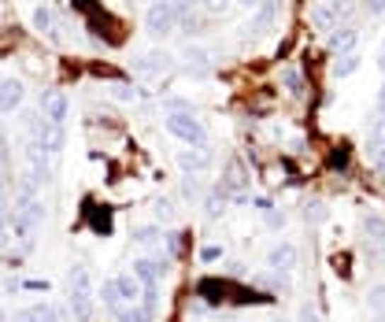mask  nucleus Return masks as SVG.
<instances>
[{
    "instance_id": "obj_34",
    "label": "nucleus",
    "mask_w": 385,
    "mask_h": 322,
    "mask_svg": "<svg viewBox=\"0 0 385 322\" xmlns=\"http://www.w3.org/2000/svg\"><path fill=\"white\" fill-rule=\"evenodd\" d=\"M200 260H204V263L222 260V245H204V248H200Z\"/></svg>"
},
{
    "instance_id": "obj_4",
    "label": "nucleus",
    "mask_w": 385,
    "mask_h": 322,
    "mask_svg": "<svg viewBox=\"0 0 385 322\" xmlns=\"http://www.w3.org/2000/svg\"><path fill=\"white\" fill-rule=\"evenodd\" d=\"M174 67V56L167 52V48H152V52H144L134 59V71L144 74V78H159V74H167Z\"/></svg>"
},
{
    "instance_id": "obj_16",
    "label": "nucleus",
    "mask_w": 385,
    "mask_h": 322,
    "mask_svg": "<svg viewBox=\"0 0 385 322\" xmlns=\"http://www.w3.org/2000/svg\"><path fill=\"white\" fill-rule=\"evenodd\" d=\"M115 289H119V300L122 304H137L141 300V282L134 275H119L115 278Z\"/></svg>"
},
{
    "instance_id": "obj_3",
    "label": "nucleus",
    "mask_w": 385,
    "mask_h": 322,
    "mask_svg": "<svg viewBox=\"0 0 385 322\" xmlns=\"http://www.w3.org/2000/svg\"><path fill=\"white\" fill-rule=\"evenodd\" d=\"M174 23H178V8L171 4V0H152L149 11H144V26H149L152 38H167Z\"/></svg>"
},
{
    "instance_id": "obj_22",
    "label": "nucleus",
    "mask_w": 385,
    "mask_h": 322,
    "mask_svg": "<svg viewBox=\"0 0 385 322\" xmlns=\"http://www.w3.org/2000/svg\"><path fill=\"white\" fill-rule=\"evenodd\" d=\"M108 93L115 96V100H122V104H137L141 100V89L137 86H126V82H111Z\"/></svg>"
},
{
    "instance_id": "obj_26",
    "label": "nucleus",
    "mask_w": 385,
    "mask_h": 322,
    "mask_svg": "<svg viewBox=\"0 0 385 322\" xmlns=\"http://www.w3.org/2000/svg\"><path fill=\"white\" fill-rule=\"evenodd\" d=\"M367 308H371L374 315H385V282L367 289Z\"/></svg>"
},
{
    "instance_id": "obj_30",
    "label": "nucleus",
    "mask_w": 385,
    "mask_h": 322,
    "mask_svg": "<svg viewBox=\"0 0 385 322\" xmlns=\"http://www.w3.org/2000/svg\"><path fill=\"white\" fill-rule=\"evenodd\" d=\"M311 15H315V26H323V30H333V26H337V23H333L337 15H333V8H330V4H318Z\"/></svg>"
},
{
    "instance_id": "obj_20",
    "label": "nucleus",
    "mask_w": 385,
    "mask_h": 322,
    "mask_svg": "<svg viewBox=\"0 0 385 322\" xmlns=\"http://www.w3.org/2000/svg\"><path fill=\"white\" fill-rule=\"evenodd\" d=\"M330 219V207L326 200H308L304 204V222H311V226H318V222H326Z\"/></svg>"
},
{
    "instance_id": "obj_39",
    "label": "nucleus",
    "mask_w": 385,
    "mask_h": 322,
    "mask_svg": "<svg viewBox=\"0 0 385 322\" xmlns=\"http://www.w3.org/2000/svg\"><path fill=\"white\" fill-rule=\"evenodd\" d=\"M234 4H241V8H248V11H255V8L263 4V0H234Z\"/></svg>"
},
{
    "instance_id": "obj_24",
    "label": "nucleus",
    "mask_w": 385,
    "mask_h": 322,
    "mask_svg": "<svg viewBox=\"0 0 385 322\" xmlns=\"http://www.w3.org/2000/svg\"><path fill=\"white\" fill-rule=\"evenodd\" d=\"M282 86H285L289 96H300V93H304V74H300L297 67H285V71H282Z\"/></svg>"
},
{
    "instance_id": "obj_15",
    "label": "nucleus",
    "mask_w": 385,
    "mask_h": 322,
    "mask_svg": "<svg viewBox=\"0 0 385 322\" xmlns=\"http://www.w3.org/2000/svg\"><path fill=\"white\" fill-rule=\"evenodd\" d=\"M38 141L45 144V152H63V144H67V130H63V126H48L45 122V130H41Z\"/></svg>"
},
{
    "instance_id": "obj_2",
    "label": "nucleus",
    "mask_w": 385,
    "mask_h": 322,
    "mask_svg": "<svg viewBox=\"0 0 385 322\" xmlns=\"http://www.w3.org/2000/svg\"><path fill=\"white\" fill-rule=\"evenodd\" d=\"M45 219H48V207L41 200H30V204L11 207L8 212V230L15 237H23V241H34V234L45 226Z\"/></svg>"
},
{
    "instance_id": "obj_8",
    "label": "nucleus",
    "mask_w": 385,
    "mask_h": 322,
    "mask_svg": "<svg viewBox=\"0 0 385 322\" xmlns=\"http://www.w3.org/2000/svg\"><path fill=\"white\" fill-rule=\"evenodd\" d=\"M356 45H360V26H333L330 30V52L333 56H345V52H356Z\"/></svg>"
},
{
    "instance_id": "obj_36",
    "label": "nucleus",
    "mask_w": 385,
    "mask_h": 322,
    "mask_svg": "<svg viewBox=\"0 0 385 322\" xmlns=\"http://www.w3.org/2000/svg\"><path fill=\"white\" fill-rule=\"evenodd\" d=\"M200 4H204L207 11H226V4H230V0H200Z\"/></svg>"
},
{
    "instance_id": "obj_1",
    "label": "nucleus",
    "mask_w": 385,
    "mask_h": 322,
    "mask_svg": "<svg viewBox=\"0 0 385 322\" xmlns=\"http://www.w3.org/2000/svg\"><path fill=\"white\" fill-rule=\"evenodd\" d=\"M163 126H167L171 137H178L182 144H189V149H207V130L192 111H171V115L163 119Z\"/></svg>"
},
{
    "instance_id": "obj_33",
    "label": "nucleus",
    "mask_w": 385,
    "mask_h": 322,
    "mask_svg": "<svg viewBox=\"0 0 385 322\" xmlns=\"http://www.w3.org/2000/svg\"><path fill=\"white\" fill-rule=\"evenodd\" d=\"M134 241L137 245H156L159 234H156V226H141V230H134Z\"/></svg>"
},
{
    "instance_id": "obj_41",
    "label": "nucleus",
    "mask_w": 385,
    "mask_h": 322,
    "mask_svg": "<svg viewBox=\"0 0 385 322\" xmlns=\"http://www.w3.org/2000/svg\"><path fill=\"white\" fill-rule=\"evenodd\" d=\"M378 111H381V115H385V86L378 89Z\"/></svg>"
},
{
    "instance_id": "obj_23",
    "label": "nucleus",
    "mask_w": 385,
    "mask_h": 322,
    "mask_svg": "<svg viewBox=\"0 0 385 322\" xmlns=\"http://www.w3.org/2000/svg\"><path fill=\"white\" fill-rule=\"evenodd\" d=\"M275 11H278V8H275V0H263V4L255 8V19H252L248 26H255V30H267L270 23H275Z\"/></svg>"
},
{
    "instance_id": "obj_43",
    "label": "nucleus",
    "mask_w": 385,
    "mask_h": 322,
    "mask_svg": "<svg viewBox=\"0 0 385 322\" xmlns=\"http://www.w3.org/2000/svg\"><path fill=\"white\" fill-rule=\"evenodd\" d=\"M378 63H381V71H385V45H381V59Z\"/></svg>"
},
{
    "instance_id": "obj_38",
    "label": "nucleus",
    "mask_w": 385,
    "mask_h": 322,
    "mask_svg": "<svg viewBox=\"0 0 385 322\" xmlns=\"http://www.w3.org/2000/svg\"><path fill=\"white\" fill-rule=\"evenodd\" d=\"M182 189H185V197H197V192H200L197 178H185V182H182Z\"/></svg>"
},
{
    "instance_id": "obj_31",
    "label": "nucleus",
    "mask_w": 385,
    "mask_h": 322,
    "mask_svg": "<svg viewBox=\"0 0 385 322\" xmlns=\"http://www.w3.org/2000/svg\"><path fill=\"white\" fill-rule=\"evenodd\" d=\"M152 212H156V219H163V222H171V219H174V204H171L167 197H159V200L152 204Z\"/></svg>"
},
{
    "instance_id": "obj_28",
    "label": "nucleus",
    "mask_w": 385,
    "mask_h": 322,
    "mask_svg": "<svg viewBox=\"0 0 385 322\" xmlns=\"http://www.w3.org/2000/svg\"><path fill=\"white\" fill-rule=\"evenodd\" d=\"M115 322H152V315L144 311V308H137V304H130V308H119L115 311Z\"/></svg>"
},
{
    "instance_id": "obj_37",
    "label": "nucleus",
    "mask_w": 385,
    "mask_h": 322,
    "mask_svg": "<svg viewBox=\"0 0 385 322\" xmlns=\"http://www.w3.org/2000/svg\"><path fill=\"white\" fill-rule=\"evenodd\" d=\"M363 8L371 11V15H381L385 11V0H363Z\"/></svg>"
},
{
    "instance_id": "obj_14",
    "label": "nucleus",
    "mask_w": 385,
    "mask_h": 322,
    "mask_svg": "<svg viewBox=\"0 0 385 322\" xmlns=\"http://www.w3.org/2000/svg\"><path fill=\"white\" fill-rule=\"evenodd\" d=\"M67 289H71V293H93V275H89L86 263H71Z\"/></svg>"
},
{
    "instance_id": "obj_17",
    "label": "nucleus",
    "mask_w": 385,
    "mask_h": 322,
    "mask_svg": "<svg viewBox=\"0 0 385 322\" xmlns=\"http://www.w3.org/2000/svg\"><path fill=\"white\" fill-rule=\"evenodd\" d=\"M360 63H363L360 52H345V56H337L333 74H337V78H348V74H356V71H360Z\"/></svg>"
},
{
    "instance_id": "obj_27",
    "label": "nucleus",
    "mask_w": 385,
    "mask_h": 322,
    "mask_svg": "<svg viewBox=\"0 0 385 322\" xmlns=\"http://www.w3.org/2000/svg\"><path fill=\"white\" fill-rule=\"evenodd\" d=\"M100 300H104V308H108V311H119V308H122L119 289H115V278H108V282L100 285Z\"/></svg>"
},
{
    "instance_id": "obj_11",
    "label": "nucleus",
    "mask_w": 385,
    "mask_h": 322,
    "mask_svg": "<svg viewBox=\"0 0 385 322\" xmlns=\"http://www.w3.org/2000/svg\"><path fill=\"white\" fill-rule=\"evenodd\" d=\"M178 167L185 178H197L200 171L212 167V156H207V149H185V152H178Z\"/></svg>"
},
{
    "instance_id": "obj_6",
    "label": "nucleus",
    "mask_w": 385,
    "mask_h": 322,
    "mask_svg": "<svg viewBox=\"0 0 385 322\" xmlns=\"http://www.w3.org/2000/svg\"><path fill=\"white\" fill-rule=\"evenodd\" d=\"M15 322H67V311L56 308V304H30V308H23L19 315H15Z\"/></svg>"
},
{
    "instance_id": "obj_9",
    "label": "nucleus",
    "mask_w": 385,
    "mask_h": 322,
    "mask_svg": "<svg viewBox=\"0 0 385 322\" xmlns=\"http://www.w3.org/2000/svg\"><path fill=\"white\" fill-rule=\"evenodd\" d=\"M267 267L278 270V275H289V270L297 267V245L293 241H278V245L267 252Z\"/></svg>"
},
{
    "instance_id": "obj_32",
    "label": "nucleus",
    "mask_w": 385,
    "mask_h": 322,
    "mask_svg": "<svg viewBox=\"0 0 385 322\" xmlns=\"http://www.w3.org/2000/svg\"><path fill=\"white\" fill-rule=\"evenodd\" d=\"M297 322H323V315H318V308H315V304H300Z\"/></svg>"
},
{
    "instance_id": "obj_21",
    "label": "nucleus",
    "mask_w": 385,
    "mask_h": 322,
    "mask_svg": "<svg viewBox=\"0 0 385 322\" xmlns=\"http://www.w3.org/2000/svg\"><path fill=\"white\" fill-rule=\"evenodd\" d=\"M378 149H385V115L378 111V119L371 122V137H367V152H378Z\"/></svg>"
},
{
    "instance_id": "obj_42",
    "label": "nucleus",
    "mask_w": 385,
    "mask_h": 322,
    "mask_svg": "<svg viewBox=\"0 0 385 322\" xmlns=\"http://www.w3.org/2000/svg\"><path fill=\"white\" fill-rule=\"evenodd\" d=\"M378 255H381V267H385V241H378Z\"/></svg>"
},
{
    "instance_id": "obj_5",
    "label": "nucleus",
    "mask_w": 385,
    "mask_h": 322,
    "mask_svg": "<svg viewBox=\"0 0 385 322\" xmlns=\"http://www.w3.org/2000/svg\"><path fill=\"white\" fill-rule=\"evenodd\" d=\"M41 115L48 126H63L71 115V100H67V93H59V89H48L41 96Z\"/></svg>"
},
{
    "instance_id": "obj_10",
    "label": "nucleus",
    "mask_w": 385,
    "mask_h": 322,
    "mask_svg": "<svg viewBox=\"0 0 385 322\" xmlns=\"http://www.w3.org/2000/svg\"><path fill=\"white\" fill-rule=\"evenodd\" d=\"M130 275L141 282V285H156L159 278L167 275V263L163 260H152V255H141V260H134V270Z\"/></svg>"
},
{
    "instance_id": "obj_19",
    "label": "nucleus",
    "mask_w": 385,
    "mask_h": 322,
    "mask_svg": "<svg viewBox=\"0 0 385 322\" xmlns=\"http://www.w3.org/2000/svg\"><path fill=\"white\" fill-rule=\"evenodd\" d=\"M222 212H226V192H222V189H212V192L204 197V215H207V219H219Z\"/></svg>"
},
{
    "instance_id": "obj_18",
    "label": "nucleus",
    "mask_w": 385,
    "mask_h": 322,
    "mask_svg": "<svg viewBox=\"0 0 385 322\" xmlns=\"http://www.w3.org/2000/svg\"><path fill=\"white\" fill-rule=\"evenodd\" d=\"M71 311L78 322L93 318V293H71Z\"/></svg>"
},
{
    "instance_id": "obj_29",
    "label": "nucleus",
    "mask_w": 385,
    "mask_h": 322,
    "mask_svg": "<svg viewBox=\"0 0 385 322\" xmlns=\"http://www.w3.org/2000/svg\"><path fill=\"white\" fill-rule=\"evenodd\" d=\"M141 308L149 315H156V308H159V285H141Z\"/></svg>"
},
{
    "instance_id": "obj_40",
    "label": "nucleus",
    "mask_w": 385,
    "mask_h": 322,
    "mask_svg": "<svg viewBox=\"0 0 385 322\" xmlns=\"http://www.w3.org/2000/svg\"><path fill=\"white\" fill-rule=\"evenodd\" d=\"M267 222H270V226H282V222H285V215H278V212H267Z\"/></svg>"
},
{
    "instance_id": "obj_35",
    "label": "nucleus",
    "mask_w": 385,
    "mask_h": 322,
    "mask_svg": "<svg viewBox=\"0 0 385 322\" xmlns=\"http://www.w3.org/2000/svg\"><path fill=\"white\" fill-rule=\"evenodd\" d=\"M11 212V189L0 182V215H8Z\"/></svg>"
},
{
    "instance_id": "obj_7",
    "label": "nucleus",
    "mask_w": 385,
    "mask_h": 322,
    "mask_svg": "<svg viewBox=\"0 0 385 322\" xmlns=\"http://www.w3.org/2000/svg\"><path fill=\"white\" fill-rule=\"evenodd\" d=\"M182 59H185V71H189L192 78H207V74L215 71L212 52H207V48H200V45H189L185 52H182Z\"/></svg>"
},
{
    "instance_id": "obj_25",
    "label": "nucleus",
    "mask_w": 385,
    "mask_h": 322,
    "mask_svg": "<svg viewBox=\"0 0 385 322\" xmlns=\"http://www.w3.org/2000/svg\"><path fill=\"white\" fill-rule=\"evenodd\" d=\"M363 230H367V237H371V241H385V219L378 212L363 215Z\"/></svg>"
},
{
    "instance_id": "obj_12",
    "label": "nucleus",
    "mask_w": 385,
    "mask_h": 322,
    "mask_svg": "<svg viewBox=\"0 0 385 322\" xmlns=\"http://www.w3.org/2000/svg\"><path fill=\"white\" fill-rule=\"evenodd\" d=\"M23 96H26V89H23L19 78H0V115H8V111L19 108Z\"/></svg>"
},
{
    "instance_id": "obj_13",
    "label": "nucleus",
    "mask_w": 385,
    "mask_h": 322,
    "mask_svg": "<svg viewBox=\"0 0 385 322\" xmlns=\"http://www.w3.org/2000/svg\"><path fill=\"white\" fill-rule=\"evenodd\" d=\"M34 30L38 34H45V38H52V41H59V30H56V11L52 8H34Z\"/></svg>"
}]
</instances>
